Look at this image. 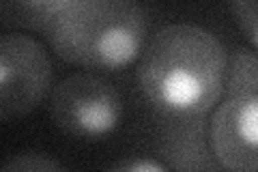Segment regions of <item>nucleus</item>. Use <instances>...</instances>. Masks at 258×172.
<instances>
[{"mask_svg": "<svg viewBox=\"0 0 258 172\" xmlns=\"http://www.w3.org/2000/svg\"><path fill=\"white\" fill-rule=\"evenodd\" d=\"M159 159L168 170L215 172L222 170L215 159L207 119L168 121L159 140Z\"/></svg>", "mask_w": 258, "mask_h": 172, "instance_id": "423d86ee", "label": "nucleus"}, {"mask_svg": "<svg viewBox=\"0 0 258 172\" xmlns=\"http://www.w3.org/2000/svg\"><path fill=\"white\" fill-rule=\"evenodd\" d=\"M209 136L222 170L258 172V95L224 93L211 112Z\"/></svg>", "mask_w": 258, "mask_h": 172, "instance_id": "39448f33", "label": "nucleus"}, {"mask_svg": "<svg viewBox=\"0 0 258 172\" xmlns=\"http://www.w3.org/2000/svg\"><path fill=\"white\" fill-rule=\"evenodd\" d=\"M230 13L241 35L258 52V0H230Z\"/></svg>", "mask_w": 258, "mask_h": 172, "instance_id": "1a4fd4ad", "label": "nucleus"}, {"mask_svg": "<svg viewBox=\"0 0 258 172\" xmlns=\"http://www.w3.org/2000/svg\"><path fill=\"white\" fill-rule=\"evenodd\" d=\"M52 59L35 37L9 32L0 39V121L30 114L52 91Z\"/></svg>", "mask_w": 258, "mask_h": 172, "instance_id": "20e7f679", "label": "nucleus"}, {"mask_svg": "<svg viewBox=\"0 0 258 172\" xmlns=\"http://www.w3.org/2000/svg\"><path fill=\"white\" fill-rule=\"evenodd\" d=\"M64 166L52 157L47 153L41 151H24V153H15L9 159L3 163L5 172H15V170H24V172H58Z\"/></svg>", "mask_w": 258, "mask_h": 172, "instance_id": "6e6552de", "label": "nucleus"}, {"mask_svg": "<svg viewBox=\"0 0 258 172\" xmlns=\"http://www.w3.org/2000/svg\"><path fill=\"white\" fill-rule=\"evenodd\" d=\"M114 170H125V172H166L168 166L161 159H132V161H120Z\"/></svg>", "mask_w": 258, "mask_h": 172, "instance_id": "9d476101", "label": "nucleus"}, {"mask_svg": "<svg viewBox=\"0 0 258 172\" xmlns=\"http://www.w3.org/2000/svg\"><path fill=\"white\" fill-rule=\"evenodd\" d=\"M45 37L64 63L118 71L142 56L149 18L138 0H76L52 22Z\"/></svg>", "mask_w": 258, "mask_h": 172, "instance_id": "f03ea898", "label": "nucleus"}, {"mask_svg": "<svg viewBox=\"0 0 258 172\" xmlns=\"http://www.w3.org/2000/svg\"><path fill=\"white\" fill-rule=\"evenodd\" d=\"M123 110L120 93L97 73H71L52 91V123L71 140H106L120 127Z\"/></svg>", "mask_w": 258, "mask_h": 172, "instance_id": "7ed1b4c3", "label": "nucleus"}, {"mask_svg": "<svg viewBox=\"0 0 258 172\" xmlns=\"http://www.w3.org/2000/svg\"><path fill=\"white\" fill-rule=\"evenodd\" d=\"M228 54L198 24L161 26L144 47L138 86L147 105L166 121L207 119L224 95Z\"/></svg>", "mask_w": 258, "mask_h": 172, "instance_id": "f257e3e1", "label": "nucleus"}, {"mask_svg": "<svg viewBox=\"0 0 258 172\" xmlns=\"http://www.w3.org/2000/svg\"><path fill=\"white\" fill-rule=\"evenodd\" d=\"M74 3L76 0H3V13L7 22L45 35L52 22Z\"/></svg>", "mask_w": 258, "mask_h": 172, "instance_id": "0eeeda50", "label": "nucleus"}]
</instances>
